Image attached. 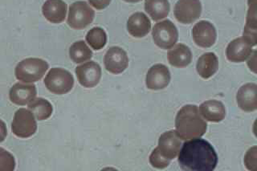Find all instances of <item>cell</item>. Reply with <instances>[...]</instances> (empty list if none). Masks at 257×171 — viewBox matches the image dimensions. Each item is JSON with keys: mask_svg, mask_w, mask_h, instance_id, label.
Returning a JSON list of instances; mask_svg holds the SVG:
<instances>
[{"mask_svg": "<svg viewBox=\"0 0 257 171\" xmlns=\"http://www.w3.org/2000/svg\"><path fill=\"white\" fill-rule=\"evenodd\" d=\"M101 171H118L116 170L114 168H112V167H107V168H104Z\"/></svg>", "mask_w": 257, "mask_h": 171, "instance_id": "f546056e", "label": "cell"}, {"mask_svg": "<svg viewBox=\"0 0 257 171\" xmlns=\"http://www.w3.org/2000/svg\"><path fill=\"white\" fill-rule=\"evenodd\" d=\"M145 10L153 21H159L168 16L171 6L167 0H148L145 2Z\"/></svg>", "mask_w": 257, "mask_h": 171, "instance_id": "7402d4cb", "label": "cell"}, {"mask_svg": "<svg viewBox=\"0 0 257 171\" xmlns=\"http://www.w3.org/2000/svg\"><path fill=\"white\" fill-rule=\"evenodd\" d=\"M42 13L47 21L60 24L66 17L67 5L61 0H48L43 5Z\"/></svg>", "mask_w": 257, "mask_h": 171, "instance_id": "ac0fdd59", "label": "cell"}, {"mask_svg": "<svg viewBox=\"0 0 257 171\" xmlns=\"http://www.w3.org/2000/svg\"><path fill=\"white\" fill-rule=\"evenodd\" d=\"M151 29V21L143 13H136L128 18L127 30L135 38L146 37Z\"/></svg>", "mask_w": 257, "mask_h": 171, "instance_id": "e0dca14e", "label": "cell"}, {"mask_svg": "<svg viewBox=\"0 0 257 171\" xmlns=\"http://www.w3.org/2000/svg\"><path fill=\"white\" fill-rule=\"evenodd\" d=\"M69 56L75 64H81L92 58V52L84 41H76L70 47Z\"/></svg>", "mask_w": 257, "mask_h": 171, "instance_id": "d4e9b609", "label": "cell"}, {"mask_svg": "<svg viewBox=\"0 0 257 171\" xmlns=\"http://www.w3.org/2000/svg\"><path fill=\"white\" fill-rule=\"evenodd\" d=\"M76 74L80 85L85 88H93L100 81L101 69L97 63L89 61L76 67Z\"/></svg>", "mask_w": 257, "mask_h": 171, "instance_id": "8fae6325", "label": "cell"}, {"mask_svg": "<svg viewBox=\"0 0 257 171\" xmlns=\"http://www.w3.org/2000/svg\"><path fill=\"white\" fill-rule=\"evenodd\" d=\"M257 20L255 5H252L248 11L247 23L243 30V39L250 46H255L257 42Z\"/></svg>", "mask_w": 257, "mask_h": 171, "instance_id": "cb8c5ba5", "label": "cell"}, {"mask_svg": "<svg viewBox=\"0 0 257 171\" xmlns=\"http://www.w3.org/2000/svg\"><path fill=\"white\" fill-rule=\"evenodd\" d=\"M44 85L51 93L56 95L66 94L72 90L74 79L68 71L61 68H53L46 75Z\"/></svg>", "mask_w": 257, "mask_h": 171, "instance_id": "277c9868", "label": "cell"}, {"mask_svg": "<svg viewBox=\"0 0 257 171\" xmlns=\"http://www.w3.org/2000/svg\"><path fill=\"white\" fill-rule=\"evenodd\" d=\"M251 46L243 38H237L231 41L226 50L227 60L233 63L243 62L251 56Z\"/></svg>", "mask_w": 257, "mask_h": 171, "instance_id": "2e32d148", "label": "cell"}, {"mask_svg": "<svg viewBox=\"0 0 257 171\" xmlns=\"http://www.w3.org/2000/svg\"><path fill=\"white\" fill-rule=\"evenodd\" d=\"M193 40L201 48H211L216 41V30L215 27L208 21H202L197 23L193 28Z\"/></svg>", "mask_w": 257, "mask_h": 171, "instance_id": "30bf717a", "label": "cell"}, {"mask_svg": "<svg viewBox=\"0 0 257 171\" xmlns=\"http://www.w3.org/2000/svg\"><path fill=\"white\" fill-rule=\"evenodd\" d=\"M7 135H8V129L7 125L4 121L0 119V143L6 139Z\"/></svg>", "mask_w": 257, "mask_h": 171, "instance_id": "f1b7e54d", "label": "cell"}, {"mask_svg": "<svg viewBox=\"0 0 257 171\" xmlns=\"http://www.w3.org/2000/svg\"><path fill=\"white\" fill-rule=\"evenodd\" d=\"M257 86L254 83H248L241 87L236 96L237 104L241 109L252 112L257 109Z\"/></svg>", "mask_w": 257, "mask_h": 171, "instance_id": "9a60e30c", "label": "cell"}, {"mask_svg": "<svg viewBox=\"0 0 257 171\" xmlns=\"http://www.w3.org/2000/svg\"><path fill=\"white\" fill-rule=\"evenodd\" d=\"M28 110L32 112L36 120L44 121L51 117L53 108L46 99L39 97L28 104Z\"/></svg>", "mask_w": 257, "mask_h": 171, "instance_id": "603a6c76", "label": "cell"}, {"mask_svg": "<svg viewBox=\"0 0 257 171\" xmlns=\"http://www.w3.org/2000/svg\"><path fill=\"white\" fill-rule=\"evenodd\" d=\"M105 69L112 74H120L127 69L128 58L127 53L120 47H112L104 55Z\"/></svg>", "mask_w": 257, "mask_h": 171, "instance_id": "9c48e42d", "label": "cell"}, {"mask_svg": "<svg viewBox=\"0 0 257 171\" xmlns=\"http://www.w3.org/2000/svg\"><path fill=\"white\" fill-rule=\"evenodd\" d=\"M171 81V73L166 65H158L151 67L148 71L146 79L147 86L149 89L160 90L169 85Z\"/></svg>", "mask_w": 257, "mask_h": 171, "instance_id": "7c38bea8", "label": "cell"}, {"mask_svg": "<svg viewBox=\"0 0 257 171\" xmlns=\"http://www.w3.org/2000/svg\"><path fill=\"white\" fill-rule=\"evenodd\" d=\"M218 69L219 61L215 53H204L197 61V72L203 79H208L212 77L213 75L216 73Z\"/></svg>", "mask_w": 257, "mask_h": 171, "instance_id": "ffe728a7", "label": "cell"}, {"mask_svg": "<svg viewBox=\"0 0 257 171\" xmlns=\"http://www.w3.org/2000/svg\"><path fill=\"white\" fill-rule=\"evenodd\" d=\"M168 61L172 66L184 68L188 66L192 61V53L187 45H179L174 47L168 53Z\"/></svg>", "mask_w": 257, "mask_h": 171, "instance_id": "44dd1931", "label": "cell"}, {"mask_svg": "<svg viewBox=\"0 0 257 171\" xmlns=\"http://www.w3.org/2000/svg\"><path fill=\"white\" fill-rule=\"evenodd\" d=\"M177 135L183 140L199 138L207 131V123L201 117L196 105L183 106L177 114L175 120Z\"/></svg>", "mask_w": 257, "mask_h": 171, "instance_id": "7a4b0ae2", "label": "cell"}, {"mask_svg": "<svg viewBox=\"0 0 257 171\" xmlns=\"http://www.w3.org/2000/svg\"><path fill=\"white\" fill-rule=\"evenodd\" d=\"M86 41L92 49L100 50L106 45V33L101 28L95 27L87 33Z\"/></svg>", "mask_w": 257, "mask_h": 171, "instance_id": "484cf974", "label": "cell"}, {"mask_svg": "<svg viewBox=\"0 0 257 171\" xmlns=\"http://www.w3.org/2000/svg\"><path fill=\"white\" fill-rule=\"evenodd\" d=\"M94 17V11L86 2H75L69 8L68 25L73 29H84L92 24Z\"/></svg>", "mask_w": 257, "mask_h": 171, "instance_id": "52a82bcc", "label": "cell"}, {"mask_svg": "<svg viewBox=\"0 0 257 171\" xmlns=\"http://www.w3.org/2000/svg\"><path fill=\"white\" fill-rule=\"evenodd\" d=\"M181 148V140L175 131H168L161 135L159 146L157 149L163 157L171 160L175 158L179 153Z\"/></svg>", "mask_w": 257, "mask_h": 171, "instance_id": "4fadbf2b", "label": "cell"}, {"mask_svg": "<svg viewBox=\"0 0 257 171\" xmlns=\"http://www.w3.org/2000/svg\"><path fill=\"white\" fill-rule=\"evenodd\" d=\"M199 113L207 121L219 122L226 116L224 105L220 101L210 100L203 103L199 107Z\"/></svg>", "mask_w": 257, "mask_h": 171, "instance_id": "d6986e66", "label": "cell"}, {"mask_svg": "<svg viewBox=\"0 0 257 171\" xmlns=\"http://www.w3.org/2000/svg\"><path fill=\"white\" fill-rule=\"evenodd\" d=\"M48 67V62L42 59H25L16 66L15 75L17 80L21 82L30 84L42 79Z\"/></svg>", "mask_w": 257, "mask_h": 171, "instance_id": "3957f363", "label": "cell"}, {"mask_svg": "<svg viewBox=\"0 0 257 171\" xmlns=\"http://www.w3.org/2000/svg\"><path fill=\"white\" fill-rule=\"evenodd\" d=\"M150 161H151V165L154 167H156V168H165V167L168 166L169 163H170V160L163 157L159 153L157 148L151 153V157H150Z\"/></svg>", "mask_w": 257, "mask_h": 171, "instance_id": "83f0119b", "label": "cell"}, {"mask_svg": "<svg viewBox=\"0 0 257 171\" xmlns=\"http://www.w3.org/2000/svg\"><path fill=\"white\" fill-rule=\"evenodd\" d=\"M179 163L183 171H214L218 156L208 141L195 138L183 144L179 151Z\"/></svg>", "mask_w": 257, "mask_h": 171, "instance_id": "6da1fadb", "label": "cell"}, {"mask_svg": "<svg viewBox=\"0 0 257 171\" xmlns=\"http://www.w3.org/2000/svg\"><path fill=\"white\" fill-rule=\"evenodd\" d=\"M12 133L20 138L32 137L37 130V123L34 115L28 109H18L15 113L12 123Z\"/></svg>", "mask_w": 257, "mask_h": 171, "instance_id": "5b68a950", "label": "cell"}, {"mask_svg": "<svg viewBox=\"0 0 257 171\" xmlns=\"http://www.w3.org/2000/svg\"><path fill=\"white\" fill-rule=\"evenodd\" d=\"M152 37L157 46L167 50L176 44L179 39V33L176 26L171 21L167 20L155 25Z\"/></svg>", "mask_w": 257, "mask_h": 171, "instance_id": "8992f818", "label": "cell"}, {"mask_svg": "<svg viewBox=\"0 0 257 171\" xmlns=\"http://www.w3.org/2000/svg\"><path fill=\"white\" fill-rule=\"evenodd\" d=\"M37 90L34 85L24 83H16L9 93V97L13 104L17 105H26L36 99Z\"/></svg>", "mask_w": 257, "mask_h": 171, "instance_id": "5bb4252c", "label": "cell"}, {"mask_svg": "<svg viewBox=\"0 0 257 171\" xmlns=\"http://www.w3.org/2000/svg\"><path fill=\"white\" fill-rule=\"evenodd\" d=\"M16 160L10 152L0 148V171H14Z\"/></svg>", "mask_w": 257, "mask_h": 171, "instance_id": "4316f807", "label": "cell"}, {"mask_svg": "<svg viewBox=\"0 0 257 171\" xmlns=\"http://www.w3.org/2000/svg\"><path fill=\"white\" fill-rule=\"evenodd\" d=\"M202 13L201 3L198 0H180L175 7V17L183 25H190L199 19Z\"/></svg>", "mask_w": 257, "mask_h": 171, "instance_id": "ba28073f", "label": "cell"}]
</instances>
